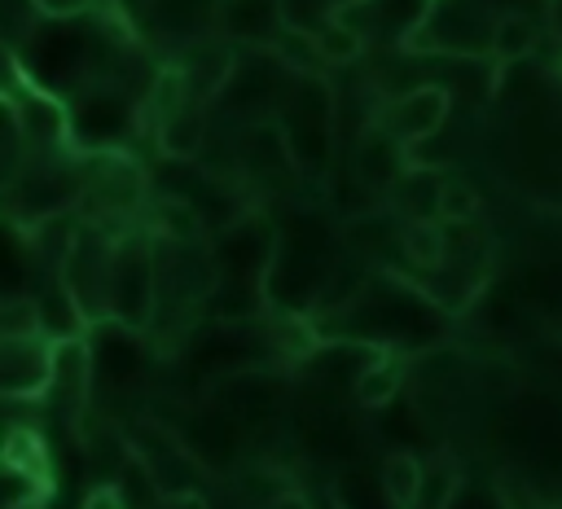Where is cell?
Wrapping results in <instances>:
<instances>
[{
    "label": "cell",
    "mask_w": 562,
    "mask_h": 509,
    "mask_svg": "<svg viewBox=\"0 0 562 509\" xmlns=\"http://www.w3.org/2000/svg\"><path fill=\"white\" fill-rule=\"evenodd\" d=\"M158 312V237L123 228L110 276V320L119 329H149Z\"/></svg>",
    "instance_id": "1"
},
{
    "label": "cell",
    "mask_w": 562,
    "mask_h": 509,
    "mask_svg": "<svg viewBox=\"0 0 562 509\" xmlns=\"http://www.w3.org/2000/svg\"><path fill=\"white\" fill-rule=\"evenodd\" d=\"M114 250H119V233H110L97 219H83L75 246L66 250L57 276L61 285L79 298V307L88 312L92 325L110 320V276H114Z\"/></svg>",
    "instance_id": "2"
},
{
    "label": "cell",
    "mask_w": 562,
    "mask_h": 509,
    "mask_svg": "<svg viewBox=\"0 0 562 509\" xmlns=\"http://www.w3.org/2000/svg\"><path fill=\"white\" fill-rule=\"evenodd\" d=\"M448 110H452L448 83L426 79V83H413V88L391 92L386 105L378 110V123H382L404 149H413V145L430 140V136H439V132L448 127Z\"/></svg>",
    "instance_id": "3"
},
{
    "label": "cell",
    "mask_w": 562,
    "mask_h": 509,
    "mask_svg": "<svg viewBox=\"0 0 562 509\" xmlns=\"http://www.w3.org/2000/svg\"><path fill=\"white\" fill-rule=\"evenodd\" d=\"M53 369H57V342H48L44 333L0 338V391L9 404L48 399Z\"/></svg>",
    "instance_id": "4"
},
{
    "label": "cell",
    "mask_w": 562,
    "mask_h": 509,
    "mask_svg": "<svg viewBox=\"0 0 562 509\" xmlns=\"http://www.w3.org/2000/svg\"><path fill=\"white\" fill-rule=\"evenodd\" d=\"M224 39L246 44V48H272V39L285 26V4L281 0H220L215 13Z\"/></svg>",
    "instance_id": "5"
},
{
    "label": "cell",
    "mask_w": 562,
    "mask_h": 509,
    "mask_svg": "<svg viewBox=\"0 0 562 509\" xmlns=\"http://www.w3.org/2000/svg\"><path fill=\"white\" fill-rule=\"evenodd\" d=\"M88 395H92V351H88V338L57 342V369H53L48 404L61 408L66 417H79Z\"/></svg>",
    "instance_id": "6"
},
{
    "label": "cell",
    "mask_w": 562,
    "mask_h": 509,
    "mask_svg": "<svg viewBox=\"0 0 562 509\" xmlns=\"http://www.w3.org/2000/svg\"><path fill=\"white\" fill-rule=\"evenodd\" d=\"M35 294V307H40V333L48 342H75V338H88L92 320L88 312L79 307V298L61 285V276H48L44 285L31 290Z\"/></svg>",
    "instance_id": "7"
},
{
    "label": "cell",
    "mask_w": 562,
    "mask_h": 509,
    "mask_svg": "<svg viewBox=\"0 0 562 509\" xmlns=\"http://www.w3.org/2000/svg\"><path fill=\"white\" fill-rule=\"evenodd\" d=\"M395 211L404 215V224H422V219H439V202H443V176L435 167H408L400 176V184L391 189Z\"/></svg>",
    "instance_id": "8"
},
{
    "label": "cell",
    "mask_w": 562,
    "mask_h": 509,
    "mask_svg": "<svg viewBox=\"0 0 562 509\" xmlns=\"http://www.w3.org/2000/svg\"><path fill=\"white\" fill-rule=\"evenodd\" d=\"M404 355L400 351H373L369 355V364L356 373V399L364 404V408H386L400 391H404Z\"/></svg>",
    "instance_id": "9"
},
{
    "label": "cell",
    "mask_w": 562,
    "mask_h": 509,
    "mask_svg": "<svg viewBox=\"0 0 562 509\" xmlns=\"http://www.w3.org/2000/svg\"><path fill=\"white\" fill-rule=\"evenodd\" d=\"M540 39H544V26L536 13H501L492 26V61L509 66L518 57H531Z\"/></svg>",
    "instance_id": "10"
},
{
    "label": "cell",
    "mask_w": 562,
    "mask_h": 509,
    "mask_svg": "<svg viewBox=\"0 0 562 509\" xmlns=\"http://www.w3.org/2000/svg\"><path fill=\"white\" fill-rule=\"evenodd\" d=\"M378 478H382V487H386V496H391L395 509H413L417 496H422V483H426V461H417L404 448L400 452H386L378 461Z\"/></svg>",
    "instance_id": "11"
},
{
    "label": "cell",
    "mask_w": 562,
    "mask_h": 509,
    "mask_svg": "<svg viewBox=\"0 0 562 509\" xmlns=\"http://www.w3.org/2000/svg\"><path fill=\"white\" fill-rule=\"evenodd\" d=\"M316 48H321V61H325V66H347V61H356L369 44H364L360 31H351L342 18H325V22L316 26Z\"/></svg>",
    "instance_id": "12"
},
{
    "label": "cell",
    "mask_w": 562,
    "mask_h": 509,
    "mask_svg": "<svg viewBox=\"0 0 562 509\" xmlns=\"http://www.w3.org/2000/svg\"><path fill=\"white\" fill-rule=\"evenodd\" d=\"M40 333V307L31 290H9L0 303V338H31Z\"/></svg>",
    "instance_id": "13"
},
{
    "label": "cell",
    "mask_w": 562,
    "mask_h": 509,
    "mask_svg": "<svg viewBox=\"0 0 562 509\" xmlns=\"http://www.w3.org/2000/svg\"><path fill=\"white\" fill-rule=\"evenodd\" d=\"M479 189L470 180H443V202H439V219L443 224H474L479 219Z\"/></svg>",
    "instance_id": "14"
},
{
    "label": "cell",
    "mask_w": 562,
    "mask_h": 509,
    "mask_svg": "<svg viewBox=\"0 0 562 509\" xmlns=\"http://www.w3.org/2000/svg\"><path fill=\"white\" fill-rule=\"evenodd\" d=\"M97 0H31V9L48 22H70V18H83Z\"/></svg>",
    "instance_id": "15"
},
{
    "label": "cell",
    "mask_w": 562,
    "mask_h": 509,
    "mask_svg": "<svg viewBox=\"0 0 562 509\" xmlns=\"http://www.w3.org/2000/svg\"><path fill=\"white\" fill-rule=\"evenodd\" d=\"M83 509H127L123 487H119V483H101V487H92V496L83 500Z\"/></svg>",
    "instance_id": "16"
}]
</instances>
